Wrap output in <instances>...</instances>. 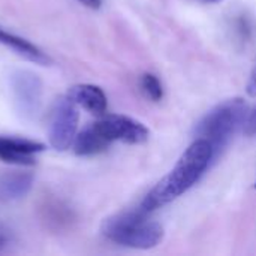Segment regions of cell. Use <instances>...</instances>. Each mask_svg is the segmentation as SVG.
Masks as SVG:
<instances>
[{
  "mask_svg": "<svg viewBox=\"0 0 256 256\" xmlns=\"http://www.w3.org/2000/svg\"><path fill=\"white\" fill-rule=\"evenodd\" d=\"M213 156V148L206 140H196L180 156L176 166L165 176L142 200L141 208L146 213H152L156 208L174 201L184 192H188L207 171Z\"/></svg>",
  "mask_w": 256,
  "mask_h": 256,
  "instance_id": "cell-1",
  "label": "cell"
},
{
  "mask_svg": "<svg viewBox=\"0 0 256 256\" xmlns=\"http://www.w3.org/2000/svg\"><path fill=\"white\" fill-rule=\"evenodd\" d=\"M102 236L120 246L132 249H153L164 240V228L148 220V213L141 207L122 212L102 222Z\"/></svg>",
  "mask_w": 256,
  "mask_h": 256,
  "instance_id": "cell-2",
  "label": "cell"
},
{
  "mask_svg": "<svg viewBox=\"0 0 256 256\" xmlns=\"http://www.w3.org/2000/svg\"><path fill=\"white\" fill-rule=\"evenodd\" d=\"M248 105L243 99H228L210 110L196 124L195 134L200 140L208 141L214 159L226 148L236 132L244 124Z\"/></svg>",
  "mask_w": 256,
  "mask_h": 256,
  "instance_id": "cell-3",
  "label": "cell"
},
{
  "mask_svg": "<svg viewBox=\"0 0 256 256\" xmlns=\"http://www.w3.org/2000/svg\"><path fill=\"white\" fill-rule=\"evenodd\" d=\"M80 114L76 104L69 96H62L56 100L50 118V144L58 152H64L72 146L76 136Z\"/></svg>",
  "mask_w": 256,
  "mask_h": 256,
  "instance_id": "cell-4",
  "label": "cell"
},
{
  "mask_svg": "<svg viewBox=\"0 0 256 256\" xmlns=\"http://www.w3.org/2000/svg\"><path fill=\"white\" fill-rule=\"evenodd\" d=\"M10 94L15 110L24 118H33L42 105V81L30 70H15L10 75Z\"/></svg>",
  "mask_w": 256,
  "mask_h": 256,
  "instance_id": "cell-5",
  "label": "cell"
},
{
  "mask_svg": "<svg viewBox=\"0 0 256 256\" xmlns=\"http://www.w3.org/2000/svg\"><path fill=\"white\" fill-rule=\"evenodd\" d=\"M96 123L111 142L122 141L126 144H142L150 136V130L141 122L128 116L111 114L102 117Z\"/></svg>",
  "mask_w": 256,
  "mask_h": 256,
  "instance_id": "cell-6",
  "label": "cell"
},
{
  "mask_svg": "<svg viewBox=\"0 0 256 256\" xmlns=\"http://www.w3.org/2000/svg\"><path fill=\"white\" fill-rule=\"evenodd\" d=\"M45 150V146L24 138L0 136V160L12 165L30 166L36 162L34 154Z\"/></svg>",
  "mask_w": 256,
  "mask_h": 256,
  "instance_id": "cell-7",
  "label": "cell"
},
{
  "mask_svg": "<svg viewBox=\"0 0 256 256\" xmlns=\"http://www.w3.org/2000/svg\"><path fill=\"white\" fill-rule=\"evenodd\" d=\"M68 96L72 102L76 104V106H81L94 116H104L108 106L106 94L100 87L93 84L74 86L70 87Z\"/></svg>",
  "mask_w": 256,
  "mask_h": 256,
  "instance_id": "cell-8",
  "label": "cell"
},
{
  "mask_svg": "<svg viewBox=\"0 0 256 256\" xmlns=\"http://www.w3.org/2000/svg\"><path fill=\"white\" fill-rule=\"evenodd\" d=\"M111 141L104 135L98 123H92L84 128L74 141V150L78 156H93L105 152Z\"/></svg>",
  "mask_w": 256,
  "mask_h": 256,
  "instance_id": "cell-9",
  "label": "cell"
},
{
  "mask_svg": "<svg viewBox=\"0 0 256 256\" xmlns=\"http://www.w3.org/2000/svg\"><path fill=\"white\" fill-rule=\"evenodd\" d=\"M33 184V176L30 172H8L0 176V201L12 202L24 198Z\"/></svg>",
  "mask_w": 256,
  "mask_h": 256,
  "instance_id": "cell-10",
  "label": "cell"
},
{
  "mask_svg": "<svg viewBox=\"0 0 256 256\" xmlns=\"http://www.w3.org/2000/svg\"><path fill=\"white\" fill-rule=\"evenodd\" d=\"M0 44L10 48L12 51H15L18 56L24 57L28 62H33V63L42 64V66L51 64V58L40 48H38L32 42H28L27 39L20 38L14 33H9L3 28H0Z\"/></svg>",
  "mask_w": 256,
  "mask_h": 256,
  "instance_id": "cell-11",
  "label": "cell"
},
{
  "mask_svg": "<svg viewBox=\"0 0 256 256\" xmlns=\"http://www.w3.org/2000/svg\"><path fill=\"white\" fill-rule=\"evenodd\" d=\"M141 88L146 93L147 98H150L154 102H159L164 96V88L158 76L153 74H144L141 78Z\"/></svg>",
  "mask_w": 256,
  "mask_h": 256,
  "instance_id": "cell-12",
  "label": "cell"
},
{
  "mask_svg": "<svg viewBox=\"0 0 256 256\" xmlns=\"http://www.w3.org/2000/svg\"><path fill=\"white\" fill-rule=\"evenodd\" d=\"M244 134L248 136H255L256 135V108L254 112H250L244 122Z\"/></svg>",
  "mask_w": 256,
  "mask_h": 256,
  "instance_id": "cell-13",
  "label": "cell"
},
{
  "mask_svg": "<svg viewBox=\"0 0 256 256\" xmlns=\"http://www.w3.org/2000/svg\"><path fill=\"white\" fill-rule=\"evenodd\" d=\"M246 90H248V94L256 98V66L254 68L250 76H249V81H248V86H246Z\"/></svg>",
  "mask_w": 256,
  "mask_h": 256,
  "instance_id": "cell-14",
  "label": "cell"
},
{
  "mask_svg": "<svg viewBox=\"0 0 256 256\" xmlns=\"http://www.w3.org/2000/svg\"><path fill=\"white\" fill-rule=\"evenodd\" d=\"M81 4H84L86 8H90V9H99L100 4H102V0H78Z\"/></svg>",
  "mask_w": 256,
  "mask_h": 256,
  "instance_id": "cell-15",
  "label": "cell"
},
{
  "mask_svg": "<svg viewBox=\"0 0 256 256\" xmlns=\"http://www.w3.org/2000/svg\"><path fill=\"white\" fill-rule=\"evenodd\" d=\"M6 244H8V237L0 232V252L6 248Z\"/></svg>",
  "mask_w": 256,
  "mask_h": 256,
  "instance_id": "cell-16",
  "label": "cell"
},
{
  "mask_svg": "<svg viewBox=\"0 0 256 256\" xmlns=\"http://www.w3.org/2000/svg\"><path fill=\"white\" fill-rule=\"evenodd\" d=\"M202 3H207V4H216V3H220L222 0H200Z\"/></svg>",
  "mask_w": 256,
  "mask_h": 256,
  "instance_id": "cell-17",
  "label": "cell"
},
{
  "mask_svg": "<svg viewBox=\"0 0 256 256\" xmlns=\"http://www.w3.org/2000/svg\"><path fill=\"white\" fill-rule=\"evenodd\" d=\"M255 188H256V183H255Z\"/></svg>",
  "mask_w": 256,
  "mask_h": 256,
  "instance_id": "cell-18",
  "label": "cell"
}]
</instances>
